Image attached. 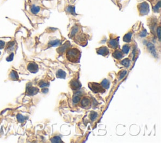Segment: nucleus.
Masks as SVG:
<instances>
[{
  "label": "nucleus",
  "mask_w": 161,
  "mask_h": 143,
  "mask_svg": "<svg viewBox=\"0 0 161 143\" xmlns=\"http://www.w3.org/2000/svg\"><path fill=\"white\" fill-rule=\"evenodd\" d=\"M38 86L40 88H45L47 86H49L50 84V83L46 80H41L38 83Z\"/></svg>",
  "instance_id": "obj_19"
},
{
  "label": "nucleus",
  "mask_w": 161,
  "mask_h": 143,
  "mask_svg": "<svg viewBox=\"0 0 161 143\" xmlns=\"http://www.w3.org/2000/svg\"><path fill=\"white\" fill-rule=\"evenodd\" d=\"M28 70L31 73H37L38 71V66L37 63L34 62H31L28 64L27 66Z\"/></svg>",
  "instance_id": "obj_9"
},
{
  "label": "nucleus",
  "mask_w": 161,
  "mask_h": 143,
  "mask_svg": "<svg viewBox=\"0 0 161 143\" xmlns=\"http://www.w3.org/2000/svg\"><path fill=\"white\" fill-rule=\"evenodd\" d=\"M130 45H128V44H125V45H124L123 46V47H122V51L124 54H127L128 53V52L130 51Z\"/></svg>",
  "instance_id": "obj_24"
},
{
  "label": "nucleus",
  "mask_w": 161,
  "mask_h": 143,
  "mask_svg": "<svg viewBox=\"0 0 161 143\" xmlns=\"http://www.w3.org/2000/svg\"><path fill=\"white\" fill-rule=\"evenodd\" d=\"M31 12L32 13L35 14V15L37 14L40 12V7L39 6L33 5L31 7Z\"/></svg>",
  "instance_id": "obj_25"
},
{
  "label": "nucleus",
  "mask_w": 161,
  "mask_h": 143,
  "mask_svg": "<svg viewBox=\"0 0 161 143\" xmlns=\"http://www.w3.org/2000/svg\"><path fill=\"white\" fill-rule=\"evenodd\" d=\"M132 32H128L126 34L124 35L123 37V41L125 42H130L132 40Z\"/></svg>",
  "instance_id": "obj_15"
},
{
  "label": "nucleus",
  "mask_w": 161,
  "mask_h": 143,
  "mask_svg": "<svg viewBox=\"0 0 161 143\" xmlns=\"http://www.w3.org/2000/svg\"><path fill=\"white\" fill-rule=\"evenodd\" d=\"M13 57H14V54L13 53H12V54H11V55L9 56L8 57H7V61H11L13 60Z\"/></svg>",
  "instance_id": "obj_32"
},
{
  "label": "nucleus",
  "mask_w": 161,
  "mask_h": 143,
  "mask_svg": "<svg viewBox=\"0 0 161 143\" xmlns=\"http://www.w3.org/2000/svg\"><path fill=\"white\" fill-rule=\"evenodd\" d=\"M80 104L83 108H88L89 107H90L91 104V98L88 96H84L82 99H80Z\"/></svg>",
  "instance_id": "obj_6"
},
{
  "label": "nucleus",
  "mask_w": 161,
  "mask_h": 143,
  "mask_svg": "<svg viewBox=\"0 0 161 143\" xmlns=\"http://www.w3.org/2000/svg\"><path fill=\"white\" fill-rule=\"evenodd\" d=\"M157 37H158L159 40H160V39H161V27H160V26H159V27L157 28Z\"/></svg>",
  "instance_id": "obj_30"
},
{
  "label": "nucleus",
  "mask_w": 161,
  "mask_h": 143,
  "mask_svg": "<svg viewBox=\"0 0 161 143\" xmlns=\"http://www.w3.org/2000/svg\"><path fill=\"white\" fill-rule=\"evenodd\" d=\"M96 52L99 55H101L103 56H107L110 54V50L106 46H102V47L97 49Z\"/></svg>",
  "instance_id": "obj_8"
},
{
  "label": "nucleus",
  "mask_w": 161,
  "mask_h": 143,
  "mask_svg": "<svg viewBox=\"0 0 161 143\" xmlns=\"http://www.w3.org/2000/svg\"><path fill=\"white\" fill-rule=\"evenodd\" d=\"M126 74H127V71L125 70V69L121 71L120 73H119V74H118V80H122V79L125 78V76L126 75Z\"/></svg>",
  "instance_id": "obj_22"
},
{
  "label": "nucleus",
  "mask_w": 161,
  "mask_h": 143,
  "mask_svg": "<svg viewBox=\"0 0 161 143\" xmlns=\"http://www.w3.org/2000/svg\"><path fill=\"white\" fill-rule=\"evenodd\" d=\"M49 91V90L47 88H43V89L42 90V92L43 93H47V92Z\"/></svg>",
  "instance_id": "obj_33"
},
{
  "label": "nucleus",
  "mask_w": 161,
  "mask_h": 143,
  "mask_svg": "<svg viewBox=\"0 0 161 143\" xmlns=\"http://www.w3.org/2000/svg\"><path fill=\"white\" fill-rule=\"evenodd\" d=\"M65 11L71 14V15H76V12H75V8L74 6H68L65 9Z\"/></svg>",
  "instance_id": "obj_20"
},
{
  "label": "nucleus",
  "mask_w": 161,
  "mask_h": 143,
  "mask_svg": "<svg viewBox=\"0 0 161 143\" xmlns=\"http://www.w3.org/2000/svg\"><path fill=\"white\" fill-rule=\"evenodd\" d=\"M17 119L20 122H23L25 120V117L21 115V114H18L17 115Z\"/></svg>",
  "instance_id": "obj_28"
},
{
  "label": "nucleus",
  "mask_w": 161,
  "mask_h": 143,
  "mask_svg": "<svg viewBox=\"0 0 161 143\" xmlns=\"http://www.w3.org/2000/svg\"><path fill=\"white\" fill-rule=\"evenodd\" d=\"M50 141L52 143H62L61 141V138L59 136H54L50 139Z\"/></svg>",
  "instance_id": "obj_26"
},
{
  "label": "nucleus",
  "mask_w": 161,
  "mask_h": 143,
  "mask_svg": "<svg viewBox=\"0 0 161 143\" xmlns=\"http://www.w3.org/2000/svg\"><path fill=\"white\" fill-rule=\"evenodd\" d=\"M138 10L140 15H146L149 12V5L147 2H143L138 5Z\"/></svg>",
  "instance_id": "obj_3"
},
{
  "label": "nucleus",
  "mask_w": 161,
  "mask_h": 143,
  "mask_svg": "<svg viewBox=\"0 0 161 143\" xmlns=\"http://www.w3.org/2000/svg\"><path fill=\"white\" fill-rule=\"evenodd\" d=\"M56 76L57 78L65 79L66 78V73L62 69H59L56 73Z\"/></svg>",
  "instance_id": "obj_12"
},
{
  "label": "nucleus",
  "mask_w": 161,
  "mask_h": 143,
  "mask_svg": "<svg viewBox=\"0 0 161 143\" xmlns=\"http://www.w3.org/2000/svg\"><path fill=\"white\" fill-rule=\"evenodd\" d=\"M98 117V113L94 111H91L89 114V118L91 121H94L96 120Z\"/></svg>",
  "instance_id": "obj_18"
},
{
  "label": "nucleus",
  "mask_w": 161,
  "mask_h": 143,
  "mask_svg": "<svg viewBox=\"0 0 161 143\" xmlns=\"http://www.w3.org/2000/svg\"><path fill=\"white\" fill-rule=\"evenodd\" d=\"M5 46V42L3 40H0V49H3Z\"/></svg>",
  "instance_id": "obj_31"
},
{
  "label": "nucleus",
  "mask_w": 161,
  "mask_h": 143,
  "mask_svg": "<svg viewBox=\"0 0 161 143\" xmlns=\"http://www.w3.org/2000/svg\"><path fill=\"white\" fill-rule=\"evenodd\" d=\"M79 30V27L77 25H75L74 27H73V28L71 29V33H70V35L69 37L71 38H73L75 36V35L77 33H78Z\"/></svg>",
  "instance_id": "obj_13"
},
{
  "label": "nucleus",
  "mask_w": 161,
  "mask_h": 143,
  "mask_svg": "<svg viewBox=\"0 0 161 143\" xmlns=\"http://www.w3.org/2000/svg\"><path fill=\"white\" fill-rule=\"evenodd\" d=\"M38 91H39L38 88L35 87V86H32L31 85H30V86L28 85L27 87V93L28 95H30V96L35 95L38 93Z\"/></svg>",
  "instance_id": "obj_5"
},
{
  "label": "nucleus",
  "mask_w": 161,
  "mask_h": 143,
  "mask_svg": "<svg viewBox=\"0 0 161 143\" xmlns=\"http://www.w3.org/2000/svg\"><path fill=\"white\" fill-rule=\"evenodd\" d=\"M66 58L71 63H79L80 59V51L77 48H69L65 51Z\"/></svg>",
  "instance_id": "obj_1"
},
{
  "label": "nucleus",
  "mask_w": 161,
  "mask_h": 143,
  "mask_svg": "<svg viewBox=\"0 0 161 143\" xmlns=\"http://www.w3.org/2000/svg\"><path fill=\"white\" fill-rule=\"evenodd\" d=\"M10 77L12 80H18V74L15 71H12V72H11L10 75Z\"/></svg>",
  "instance_id": "obj_23"
},
{
  "label": "nucleus",
  "mask_w": 161,
  "mask_h": 143,
  "mask_svg": "<svg viewBox=\"0 0 161 143\" xmlns=\"http://www.w3.org/2000/svg\"><path fill=\"white\" fill-rule=\"evenodd\" d=\"M147 31H146V30L143 29L142 31L140 32V36L141 37H146V35H147Z\"/></svg>",
  "instance_id": "obj_29"
},
{
  "label": "nucleus",
  "mask_w": 161,
  "mask_h": 143,
  "mask_svg": "<svg viewBox=\"0 0 161 143\" xmlns=\"http://www.w3.org/2000/svg\"><path fill=\"white\" fill-rule=\"evenodd\" d=\"M0 54H1V52H0Z\"/></svg>",
  "instance_id": "obj_34"
},
{
  "label": "nucleus",
  "mask_w": 161,
  "mask_h": 143,
  "mask_svg": "<svg viewBox=\"0 0 161 143\" xmlns=\"http://www.w3.org/2000/svg\"><path fill=\"white\" fill-rule=\"evenodd\" d=\"M160 8H161V1H159L157 4H155V6L153 7V10L155 12H158L160 10Z\"/></svg>",
  "instance_id": "obj_27"
},
{
  "label": "nucleus",
  "mask_w": 161,
  "mask_h": 143,
  "mask_svg": "<svg viewBox=\"0 0 161 143\" xmlns=\"http://www.w3.org/2000/svg\"><path fill=\"white\" fill-rule=\"evenodd\" d=\"M113 56L115 59L120 60L123 57V53L122 52V51L120 50H115V51L113 52Z\"/></svg>",
  "instance_id": "obj_11"
},
{
  "label": "nucleus",
  "mask_w": 161,
  "mask_h": 143,
  "mask_svg": "<svg viewBox=\"0 0 161 143\" xmlns=\"http://www.w3.org/2000/svg\"><path fill=\"white\" fill-rule=\"evenodd\" d=\"M70 46H71V43L69 41H67L65 44H64L62 45H61V47L57 49V52L59 54H62L63 53L65 52L69 49Z\"/></svg>",
  "instance_id": "obj_10"
},
{
  "label": "nucleus",
  "mask_w": 161,
  "mask_h": 143,
  "mask_svg": "<svg viewBox=\"0 0 161 143\" xmlns=\"http://www.w3.org/2000/svg\"><path fill=\"white\" fill-rule=\"evenodd\" d=\"M89 88H90L91 90L93 91L94 93H103L105 92V90L104 88H103L100 84H99L98 83H89Z\"/></svg>",
  "instance_id": "obj_2"
},
{
  "label": "nucleus",
  "mask_w": 161,
  "mask_h": 143,
  "mask_svg": "<svg viewBox=\"0 0 161 143\" xmlns=\"http://www.w3.org/2000/svg\"><path fill=\"white\" fill-rule=\"evenodd\" d=\"M101 85L104 90H107L110 88V81L107 79H104L101 83Z\"/></svg>",
  "instance_id": "obj_17"
},
{
  "label": "nucleus",
  "mask_w": 161,
  "mask_h": 143,
  "mask_svg": "<svg viewBox=\"0 0 161 143\" xmlns=\"http://www.w3.org/2000/svg\"><path fill=\"white\" fill-rule=\"evenodd\" d=\"M61 40H51L50 42H49V47H55V46H58V45H61Z\"/></svg>",
  "instance_id": "obj_16"
},
{
  "label": "nucleus",
  "mask_w": 161,
  "mask_h": 143,
  "mask_svg": "<svg viewBox=\"0 0 161 143\" xmlns=\"http://www.w3.org/2000/svg\"><path fill=\"white\" fill-rule=\"evenodd\" d=\"M120 64L123 65V66H125L126 68H128L130 65V60L128 58H126V59L122 60L120 62Z\"/></svg>",
  "instance_id": "obj_21"
},
{
  "label": "nucleus",
  "mask_w": 161,
  "mask_h": 143,
  "mask_svg": "<svg viewBox=\"0 0 161 143\" xmlns=\"http://www.w3.org/2000/svg\"><path fill=\"white\" fill-rule=\"evenodd\" d=\"M118 42H119V37L110 39L109 41L108 42V45L110 48L113 49H116L118 46V44H119Z\"/></svg>",
  "instance_id": "obj_7"
},
{
  "label": "nucleus",
  "mask_w": 161,
  "mask_h": 143,
  "mask_svg": "<svg viewBox=\"0 0 161 143\" xmlns=\"http://www.w3.org/2000/svg\"><path fill=\"white\" fill-rule=\"evenodd\" d=\"M80 95V93L77 92V93H76L74 95V96H73V103L77 104L80 102V99H81V98H80L81 95Z\"/></svg>",
  "instance_id": "obj_14"
},
{
  "label": "nucleus",
  "mask_w": 161,
  "mask_h": 143,
  "mask_svg": "<svg viewBox=\"0 0 161 143\" xmlns=\"http://www.w3.org/2000/svg\"><path fill=\"white\" fill-rule=\"evenodd\" d=\"M70 87L73 90H78L81 88V84L77 79H73L69 83Z\"/></svg>",
  "instance_id": "obj_4"
}]
</instances>
